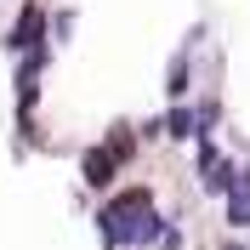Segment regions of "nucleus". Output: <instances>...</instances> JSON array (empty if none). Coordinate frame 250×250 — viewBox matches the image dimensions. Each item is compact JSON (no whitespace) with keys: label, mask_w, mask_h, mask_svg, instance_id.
Segmentation results:
<instances>
[{"label":"nucleus","mask_w":250,"mask_h":250,"mask_svg":"<svg viewBox=\"0 0 250 250\" xmlns=\"http://www.w3.org/2000/svg\"><path fill=\"white\" fill-rule=\"evenodd\" d=\"M103 233H108L114 245H142V239H154V233H159L154 205H148V193H142V188L120 193V199L103 210Z\"/></svg>","instance_id":"nucleus-1"},{"label":"nucleus","mask_w":250,"mask_h":250,"mask_svg":"<svg viewBox=\"0 0 250 250\" xmlns=\"http://www.w3.org/2000/svg\"><path fill=\"white\" fill-rule=\"evenodd\" d=\"M228 222H233V228H250V188H245V193H233V205H228Z\"/></svg>","instance_id":"nucleus-4"},{"label":"nucleus","mask_w":250,"mask_h":250,"mask_svg":"<svg viewBox=\"0 0 250 250\" xmlns=\"http://www.w3.org/2000/svg\"><path fill=\"white\" fill-rule=\"evenodd\" d=\"M171 137H176V142L193 137V114H188V108H171Z\"/></svg>","instance_id":"nucleus-5"},{"label":"nucleus","mask_w":250,"mask_h":250,"mask_svg":"<svg viewBox=\"0 0 250 250\" xmlns=\"http://www.w3.org/2000/svg\"><path fill=\"white\" fill-rule=\"evenodd\" d=\"M228 250H245V245H228Z\"/></svg>","instance_id":"nucleus-6"},{"label":"nucleus","mask_w":250,"mask_h":250,"mask_svg":"<svg viewBox=\"0 0 250 250\" xmlns=\"http://www.w3.org/2000/svg\"><path fill=\"white\" fill-rule=\"evenodd\" d=\"M40 29H46V12H40V6H23V12H17V29H12V51H29L34 40H40Z\"/></svg>","instance_id":"nucleus-2"},{"label":"nucleus","mask_w":250,"mask_h":250,"mask_svg":"<svg viewBox=\"0 0 250 250\" xmlns=\"http://www.w3.org/2000/svg\"><path fill=\"white\" fill-rule=\"evenodd\" d=\"M114 165H120V159H114V148H91V154H85V182H91V188H108Z\"/></svg>","instance_id":"nucleus-3"}]
</instances>
